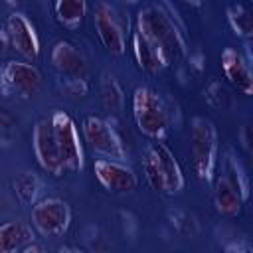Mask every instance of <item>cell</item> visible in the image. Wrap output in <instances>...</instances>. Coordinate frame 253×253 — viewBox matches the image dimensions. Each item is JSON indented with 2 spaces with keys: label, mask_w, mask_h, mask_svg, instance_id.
Listing matches in <instances>:
<instances>
[{
  "label": "cell",
  "mask_w": 253,
  "mask_h": 253,
  "mask_svg": "<svg viewBox=\"0 0 253 253\" xmlns=\"http://www.w3.org/2000/svg\"><path fill=\"white\" fill-rule=\"evenodd\" d=\"M221 69L225 79L237 93L251 95L253 93V73L249 69L247 59L233 47H225L221 51Z\"/></svg>",
  "instance_id": "cell-14"
},
{
  "label": "cell",
  "mask_w": 253,
  "mask_h": 253,
  "mask_svg": "<svg viewBox=\"0 0 253 253\" xmlns=\"http://www.w3.org/2000/svg\"><path fill=\"white\" fill-rule=\"evenodd\" d=\"M16 132V121L12 119L10 113H6V109H0V138L10 140Z\"/></svg>",
  "instance_id": "cell-23"
},
{
  "label": "cell",
  "mask_w": 253,
  "mask_h": 253,
  "mask_svg": "<svg viewBox=\"0 0 253 253\" xmlns=\"http://www.w3.org/2000/svg\"><path fill=\"white\" fill-rule=\"evenodd\" d=\"M59 154L65 166V172H79L83 168V148L79 142L75 121L65 111H53L49 117Z\"/></svg>",
  "instance_id": "cell-6"
},
{
  "label": "cell",
  "mask_w": 253,
  "mask_h": 253,
  "mask_svg": "<svg viewBox=\"0 0 253 253\" xmlns=\"http://www.w3.org/2000/svg\"><path fill=\"white\" fill-rule=\"evenodd\" d=\"M132 51H134V57L138 61V67L148 71V73H158L164 67H168V63L164 61L160 51L138 30L132 32Z\"/></svg>",
  "instance_id": "cell-17"
},
{
  "label": "cell",
  "mask_w": 253,
  "mask_h": 253,
  "mask_svg": "<svg viewBox=\"0 0 253 253\" xmlns=\"http://www.w3.org/2000/svg\"><path fill=\"white\" fill-rule=\"evenodd\" d=\"M14 192L24 204H34L40 192V180L34 172H22L14 178Z\"/></svg>",
  "instance_id": "cell-19"
},
{
  "label": "cell",
  "mask_w": 253,
  "mask_h": 253,
  "mask_svg": "<svg viewBox=\"0 0 253 253\" xmlns=\"http://www.w3.org/2000/svg\"><path fill=\"white\" fill-rule=\"evenodd\" d=\"M190 158L200 180H211L217 158V132L210 119L194 117L190 123Z\"/></svg>",
  "instance_id": "cell-4"
},
{
  "label": "cell",
  "mask_w": 253,
  "mask_h": 253,
  "mask_svg": "<svg viewBox=\"0 0 253 253\" xmlns=\"http://www.w3.org/2000/svg\"><path fill=\"white\" fill-rule=\"evenodd\" d=\"M132 117L142 134L160 140L170 128V113L158 91L150 87H136L132 95Z\"/></svg>",
  "instance_id": "cell-3"
},
{
  "label": "cell",
  "mask_w": 253,
  "mask_h": 253,
  "mask_svg": "<svg viewBox=\"0 0 253 253\" xmlns=\"http://www.w3.org/2000/svg\"><path fill=\"white\" fill-rule=\"evenodd\" d=\"M125 2H130V4H132V2H136V0H125Z\"/></svg>",
  "instance_id": "cell-26"
},
{
  "label": "cell",
  "mask_w": 253,
  "mask_h": 253,
  "mask_svg": "<svg viewBox=\"0 0 253 253\" xmlns=\"http://www.w3.org/2000/svg\"><path fill=\"white\" fill-rule=\"evenodd\" d=\"M53 12L59 24L67 28H75L83 22L87 14V0H55Z\"/></svg>",
  "instance_id": "cell-18"
},
{
  "label": "cell",
  "mask_w": 253,
  "mask_h": 253,
  "mask_svg": "<svg viewBox=\"0 0 253 253\" xmlns=\"http://www.w3.org/2000/svg\"><path fill=\"white\" fill-rule=\"evenodd\" d=\"M42 73L26 61H8L0 67V85L24 99H30L42 89Z\"/></svg>",
  "instance_id": "cell-10"
},
{
  "label": "cell",
  "mask_w": 253,
  "mask_h": 253,
  "mask_svg": "<svg viewBox=\"0 0 253 253\" xmlns=\"http://www.w3.org/2000/svg\"><path fill=\"white\" fill-rule=\"evenodd\" d=\"M227 20L231 24V28L235 30V34L249 38L253 34V16L251 12L243 6V4H233L227 10Z\"/></svg>",
  "instance_id": "cell-20"
},
{
  "label": "cell",
  "mask_w": 253,
  "mask_h": 253,
  "mask_svg": "<svg viewBox=\"0 0 253 253\" xmlns=\"http://www.w3.org/2000/svg\"><path fill=\"white\" fill-rule=\"evenodd\" d=\"M172 225L180 231L182 229V225H186V231H188V235H192L194 231H196V223H194V217L190 215V213H186V211H174V217H172Z\"/></svg>",
  "instance_id": "cell-24"
},
{
  "label": "cell",
  "mask_w": 253,
  "mask_h": 253,
  "mask_svg": "<svg viewBox=\"0 0 253 253\" xmlns=\"http://www.w3.org/2000/svg\"><path fill=\"white\" fill-rule=\"evenodd\" d=\"M71 221L69 206L59 198H43L32 206V225L47 237H55L67 231Z\"/></svg>",
  "instance_id": "cell-8"
},
{
  "label": "cell",
  "mask_w": 253,
  "mask_h": 253,
  "mask_svg": "<svg viewBox=\"0 0 253 253\" xmlns=\"http://www.w3.org/2000/svg\"><path fill=\"white\" fill-rule=\"evenodd\" d=\"M245 200H247V182L239 172V166L233 160H229L227 170L215 180V188H213L215 210L225 217H235L239 215Z\"/></svg>",
  "instance_id": "cell-5"
},
{
  "label": "cell",
  "mask_w": 253,
  "mask_h": 253,
  "mask_svg": "<svg viewBox=\"0 0 253 253\" xmlns=\"http://www.w3.org/2000/svg\"><path fill=\"white\" fill-rule=\"evenodd\" d=\"M4 34H6V40L12 45V49H16L20 55H24L26 59L38 57L40 40H38L34 26L30 24V20L24 14H20V12L10 14L4 22Z\"/></svg>",
  "instance_id": "cell-13"
},
{
  "label": "cell",
  "mask_w": 253,
  "mask_h": 253,
  "mask_svg": "<svg viewBox=\"0 0 253 253\" xmlns=\"http://www.w3.org/2000/svg\"><path fill=\"white\" fill-rule=\"evenodd\" d=\"M93 24H95L97 36L101 43L105 45V49L113 55H123L126 49V32H125V24L119 12L111 4L101 2L95 8Z\"/></svg>",
  "instance_id": "cell-9"
},
{
  "label": "cell",
  "mask_w": 253,
  "mask_h": 253,
  "mask_svg": "<svg viewBox=\"0 0 253 253\" xmlns=\"http://www.w3.org/2000/svg\"><path fill=\"white\" fill-rule=\"evenodd\" d=\"M81 128H83V138L91 146L93 152H97L105 158H115V160L125 158L126 152H125V146L121 142V136L105 119L89 115L83 119Z\"/></svg>",
  "instance_id": "cell-7"
},
{
  "label": "cell",
  "mask_w": 253,
  "mask_h": 253,
  "mask_svg": "<svg viewBox=\"0 0 253 253\" xmlns=\"http://www.w3.org/2000/svg\"><path fill=\"white\" fill-rule=\"evenodd\" d=\"M136 30L160 51L164 61L170 65L180 59L186 49V42L174 24L172 16H168L158 6H146L136 14Z\"/></svg>",
  "instance_id": "cell-1"
},
{
  "label": "cell",
  "mask_w": 253,
  "mask_h": 253,
  "mask_svg": "<svg viewBox=\"0 0 253 253\" xmlns=\"http://www.w3.org/2000/svg\"><path fill=\"white\" fill-rule=\"evenodd\" d=\"M142 172L152 190L162 194H178L184 188V176L178 160L170 148L156 140L150 142L142 154Z\"/></svg>",
  "instance_id": "cell-2"
},
{
  "label": "cell",
  "mask_w": 253,
  "mask_h": 253,
  "mask_svg": "<svg viewBox=\"0 0 253 253\" xmlns=\"http://www.w3.org/2000/svg\"><path fill=\"white\" fill-rule=\"evenodd\" d=\"M206 99L208 103L213 107V109H225L231 105V95L227 91V87L219 81H211L208 87H206Z\"/></svg>",
  "instance_id": "cell-22"
},
{
  "label": "cell",
  "mask_w": 253,
  "mask_h": 253,
  "mask_svg": "<svg viewBox=\"0 0 253 253\" xmlns=\"http://www.w3.org/2000/svg\"><path fill=\"white\" fill-rule=\"evenodd\" d=\"M95 170V178L99 180V184L115 194H128L134 192L138 186V178L134 174V170L126 164H123L121 160L115 158H97L93 164Z\"/></svg>",
  "instance_id": "cell-12"
},
{
  "label": "cell",
  "mask_w": 253,
  "mask_h": 253,
  "mask_svg": "<svg viewBox=\"0 0 253 253\" xmlns=\"http://www.w3.org/2000/svg\"><path fill=\"white\" fill-rule=\"evenodd\" d=\"M32 146H34V154H36L40 166L45 172H49L53 176H61L65 172V166H63L59 146H57V140H55L49 119H43V121L36 123L34 134H32Z\"/></svg>",
  "instance_id": "cell-11"
},
{
  "label": "cell",
  "mask_w": 253,
  "mask_h": 253,
  "mask_svg": "<svg viewBox=\"0 0 253 253\" xmlns=\"http://www.w3.org/2000/svg\"><path fill=\"white\" fill-rule=\"evenodd\" d=\"M101 93H103V103H105L107 109L121 111V107H123V91H121V87H119V83L115 81L113 75H109V73L103 75Z\"/></svg>",
  "instance_id": "cell-21"
},
{
  "label": "cell",
  "mask_w": 253,
  "mask_h": 253,
  "mask_svg": "<svg viewBox=\"0 0 253 253\" xmlns=\"http://www.w3.org/2000/svg\"><path fill=\"white\" fill-rule=\"evenodd\" d=\"M51 63L67 79H83L85 81L87 75H89V67H87L85 57L69 42H57L53 45V49H51Z\"/></svg>",
  "instance_id": "cell-15"
},
{
  "label": "cell",
  "mask_w": 253,
  "mask_h": 253,
  "mask_svg": "<svg viewBox=\"0 0 253 253\" xmlns=\"http://www.w3.org/2000/svg\"><path fill=\"white\" fill-rule=\"evenodd\" d=\"M6 2H8V4H18L20 0H6Z\"/></svg>",
  "instance_id": "cell-25"
},
{
  "label": "cell",
  "mask_w": 253,
  "mask_h": 253,
  "mask_svg": "<svg viewBox=\"0 0 253 253\" xmlns=\"http://www.w3.org/2000/svg\"><path fill=\"white\" fill-rule=\"evenodd\" d=\"M36 239L32 225L26 221H6L0 223V253H16Z\"/></svg>",
  "instance_id": "cell-16"
}]
</instances>
